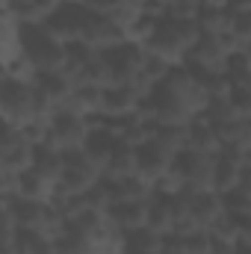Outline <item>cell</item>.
I'll list each match as a JSON object with an SVG mask.
<instances>
[{
  "mask_svg": "<svg viewBox=\"0 0 251 254\" xmlns=\"http://www.w3.org/2000/svg\"><path fill=\"white\" fill-rule=\"evenodd\" d=\"M21 51L39 74L63 71L68 63V45L51 36L45 24H21Z\"/></svg>",
  "mask_w": 251,
  "mask_h": 254,
  "instance_id": "obj_2",
  "label": "cell"
},
{
  "mask_svg": "<svg viewBox=\"0 0 251 254\" xmlns=\"http://www.w3.org/2000/svg\"><path fill=\"white\" fill-rule=\"evenodd\" d=\"M80 42L92 45L95 51H113V48H119V45L127 42V30L113 18V15L89 12V18H86V24H83Z\"/></svg>",
  "mask_w": 251,
  "mask_h": 254,
  "instance_id": "obj_8",
  "label": "cell"
},
{
  "mask_svg": "<svg viewBox=\"0 0 251 254\" xmlns=\"http://www.w3.org/2000/svg\"><path fill=\"white\" fill-rule=\"evenodd\" d=\"M151 201V198H148ZM148 201H116L110 210H107V216H110V222L119 228V231H136V228H145L148 225Z\"/></svg>",
  "mask_w": 251,
  "mask_h": 254,
  "instance_id": "obj_15",
  "label": "cell"
},
{
  "mask_svg": "<svg viewBox=\"0 0 251 254\" xmlns=\"http://www.w3.org/2000/svg\"><path fill=\"white\" fill-rule=\"evenodd\" d=\"M201 116H204V119H207L210 125H222V122L240 119V116L234 113V104H231V98H210Z\"/></svg>",
  "mask_w": 251,
  "mask_h": 254,
  "instance_id": "obj_26",
  "label": "cell"
},
{
  "mask_svg": "<svg viewBox=\"0 0 251 254\" xmlns=\"http://www.w3.org/2000/svg\"><path fill=\"white\" fill-rule=\"evenodd\" d=\"M163 243H166V237L157 234V231L148 228V225H145V228H136V231H130V234H125V249H130V252L160 254Z\"/></svg>",
  "mask_w": 251,
  "mask_h": 254,
  "instance_id": "obj_22",
  "label": "cell"
},
{
  "mask_svg": "<svg viewBox=\"0 0 251 254\" xmlns=\"http://www.w3.org/2000/svg\"><path fill=\"white\" fill-rule=\"evenodd\" d=\"M201 9H204V0H169V6H166V18L195 21Z\"/></svg>",
  "mask_w": 251,
  "mask_h": 254,
  "instance_id": "obj_28",
  "label": "cell"
},
{
  "mask_svg": "<svg viewBox=\"0 0 251 254\" xmlns=\"http://www.w3.org/2000/svg\"><path fill=\"white\" fill-rule=\"evenodd\" d=\"M104 86H92V83H77L74 86V92H71V98L65 101V110H71V113H80V116H98V113H104ZM63 110V107H60Z\"/></svg>",
  "mask_w": 251,
  "mask_h": 254,
  "instance_id": "obj_16",
  "label": "cell"
},
{
  "mask_svg": "<svg viewBox=\"0 0 251 254\" xmlns=\"http://www.w3.org/2000/svg\"><path fill=\"white\" fill-rule=\"evenodd\" d=\"M175 222H178V216H175V201H172V198H163V195H154V198L148 201V228H154L157 234L169 237V234L175 231Z\"/></svg>",
  "mask_w": 251,
  "mask_h": 254,
  "instance_id": "obj_20",
  "label": "cell"
},
{
  "mask_svg": "<svg viewBox=\"0 0 251 254\" xmlns=\"http://www.w3.org/2000/svg\"><path fill=\"white\" fill-rule=\"evenodd\" d=\"M160 254H187V246H184V240L178 234H169L166 243H163V249H160Z\"/></svg>",
  "mask_w": 251,
  "mask_h": 254,
  "instance_id": "obj_32",
  "label": "cell"
},
{
  "mask_svg": "<svg viewBox=\"0 0 251 254\" xmlns=\"http://www.w3.org/2000/svg\"><path fill=\"white\" fill-rule=\"evenodd\" d=\"M157 24H160V18H154V15H148V12H139V15L133 18V24L127 27V42L148 45L151 36H154V30H157Z\"/></svg>",
  "mask_w": 251,
  "mask_h": 254,
  "instance_id": "obj_24",
  "label": "cell"
},
{
  "mask_svg": "<svg viewBox=\"0 0 251 254\" xmlns=\"http://www.w3.org/2000/svg\"><path fill=\"white\" fill-rule=\"evenodd\" d=\"M122 254H148V252H130V249H125Z\"/></svg>",
  "mask_w": 251,
  "mask_h": 254,
  "instance_id": "obj_36",
  "label": "cell"
},
{
  "mask_svg": "<svg viewBox=\"0 0 251 254\" xmlns=\"http://www.w3.org/2000/svg\"><path fill=\"white\" fill-rule=\"evenodd\" d=\"M86 18H89V9H86L80 0H63V3L57 6V12L45 21V27H48L51 36H57L60 42L74 45V42H80V36H83Z\"/></svg>",
  "mask_w": 251,
  "mask_h": 254,
  "instance_id": "obj_7",
  "label": "cell"
},
{
  "mask_svg": "<svg viewBox=\"0 0 251 254\" xmlns=\"http://www.w3.org/2000/svg\"><path fill=\"white\" fill-rule=\"evenodd\" d=\"M204 6H228V0H204Z\"/></svg>",
  "mask_w": 251,
  "mask_h": 254,
  "instance_id": "obj_35",
  "label": "cell"
},
{
  "mask_svg": "<svg viewBox=\"0 0 251 254\" xmlns=\"http://www.w3.org/2000/svg\"><path fill=\"white\" fill-rule=\"evenodd\" d=\"M201 39V30L195 21H181V18H160L151 42L145 45L148 51L166 57L172 65H184L187 54L198 45Z\"/></svg>",
  "mask_w": 251,
  "mask_h": 254,
  "instance_id": "obj_3",
  "label": "cell"
},
{
  "mask_svg": "<svg viewBox=\"0 0 251 254\" xmlns=\"http://www.w3.org/2000/svg\"><path fill=\"white\" fill-rule=\"evenodd\" d=\"M89 12H98V15H113L125 0H80Z\"/></svg>",
  "mask_w": 251,
  "mask_h": 254,
  "instance_id": "obj_31",
  "label": "cell"
},
{
  "mask_svg": "<svg viewBox=\"0 0 251 254\" xmlns=\"http://www.w3.org/2000/svg\"><path fill=\"white\" fill-rule=\"evenodd\" d=\"M187 130L189 125H160L157 122V142H163L166 148H172L175 154H181L187 148Z\"/></svg>",
  "mask_w": 251,
  "mask_h": 254,
  "instance_id": "obj_25",
  "label": "cell"
},
{
  "mask_svg": "<svg viewBox=\"0 0 251 254\" xmlns=\"http://www.w3.org/2000/svg\"><path fill=\"white\" fill-rule=\"evenodd\" d=\"M231 104H234V113H237L240 119H251V89L234 86V92H231Z\"/></svg>",
  "mask_w": 251,
  "mask_h": 254,
  "instance_id": "obj_30",
  "label": "cell"
},
{
  "mask_svg": "<svg viewBox=\"0 0 251 254\" xmlns=\"http://www.w3.org/2000/svg\"><path fill=\"white\" fill-rule=\"evenodd\" d=\"M201 36H222L231 30V9L228 6H204L195 18Z\"/></svg>",
  "mask_w": 251,
  "mask_h": 254,
  "instance_id": "obj_21",
  "label": "cell"
},
{
  "mask_svg": "<svg viewBox=\"0 0 251 254\" xmlns=\"http://www.w3.org/2000/svg\"><path fill=\"white\" fill-rule=\"evenodd\" d=\"M142 98L145 95L133 83H113L104 92V116L107 119H127V116L136 113V107H139Z\"/></svg>",
  "mask_w": 251,
  "mask_h": 254,
  "instance_id": "obj_12",
  "label": "cell"
},
{
  "mask_svg": "<svg viewBox=\"0 0 251 254\" xmlns=\"http://www.w3.org/2000/svg\"><path fill=\"white\" fill-rule=\"evenodd\" d=\"M125 3H130V6H136V9H148L151 3H160V0H125Z\"/></svg>",
  "mask_w": 251,
  "mask_h": 254,
  "instance_id": "obj_34",
  "label": "cell"
},
{
  "mask_svg": "<svg viewBox=\"0 0 251 254\" xmlns=\"http://www.w3.org/2000/svg\"><path fill=\"white\" fill-rule=\"evenodd\" d=\"M33 83H36L39 95H42L54 110L65 107V101L71 98V92H74V86H77L65 71H48V74H39Z\"/></svg>",
  "mask_w": 251,
  "mask_h": 254,
  "instance_id": "obj_13",
  "label": "cell"
},
{
  "mask_svg": "<svg viewBox=\"0 0 251 254\" xmlns=\"http://www.w3.org/2000/svg\"><path fill=\"white\" fill-rule=\"evenodd\" d=\"M89 119L80 116V113H71V110H57L51 116V133L45 139V145L39 148H54V151H77L86 145L89 139Z\"/></svg>",
  "mask_w": 251,
  "mask_h": 254,
  "instance_id": "obj_4",
  "label": "cell"
},
{
  "mask_svg": "<svg viewBox=\"0 0 251 254\" xmlns=\"http://www.w3.org/2000/svg\"><path fill=\"white\" fill-rule=\"evenodd\" d=\"M210 234L219 237V240H231V243H240V216L234 213H222L213 225H210Z\"/></svg>",
  "mask_w": 251,
  "mask_h": 254,
  "instance_id": "obj_27",
  "label": "cell"
},
{
  "mask_svg": "<svg viewBox=\"0 0 251 254\" xmlns=\"http://www.w3.org/2000/svg\"><path fill=\"white\" fill-rule=\"evenodd\" d=\"M184 151H198V154H219L222 151V139L216 133V127L210 125L204 116H195L189 122L187 130V148Z\"/></svg>",
  "mask_w": 251,
  "mask_h": 254,
  "instance_id": "obj_18",
  "label": "cell"
},
{
  "mask_svg": "<svg viewBox=\"0 0 251 254\" xmlns=\"http://www.w3.org/2000/svg\"><path fill=\"white\" fill-rule=\"evenodd\" d=\"M33 166H36L42 175H48V178L60 181V178H63V169H65V151L36 148V160H33Z\"/></svg>",
  "mask_w": 251,
  "mask_h": 254,
  "instance_id": "obj_23",
  "label": "cell"
},
{
  "mask_svg": "<svg viewBox=\"0 0 251 254\" xmlns=\"http://www.w3.org/2000/svg\"><path fill=\"white\" fill-rule=\"evenodd\" d=\"M175 172L184 178L192 190H213V172H216V154H198V151H181L175 160Z\"/></svg>",
  "mask_w": 251,
  "mask_h": 254,
  "instance_id": "obj_9",
  "label": "cell"
},
{
  "mask_svg": "<svg viewBox=\"0 0 251 254\" xmlns=\"http://www.w3.org/2000/svg\"><path fill=\"white\" fill-rule=\"evenodd\" d=\"M104 54H107L110 68H113V83H133L145 68L148 48L136 45V42H125V45H119L113 51H104Z\"/></svg>",
  "mask_w": 251,
  "mask_h": 254,
  "instance_id": "obj_10",
  "label": "cell"
},
{
  "mask_svg": "<svg viewBox=\"0 0 251 254\" xmlns=\"http://www.w3.org/2000/svg\"><path fill=\"white\" fill-rule=\"evenodd\" d=\"M57 184L54 178L42 175L36 166H30L27 172L18 175V198H27V201H51L54 192H57Z\"/></svg>",
  "mask_w": 251,
  "mask_h": 254,
  "instance_id": "obj_17",
  "label": "cell"
},
{
  "mask_svg": "<svg viewBox=\"0 0 251 254\" xmlns=\"http://www.w3.org/2000/svg\"><path fill=\"white\" fill-rule=\"evenodd\" d=\"M36 160V145L21 133V127L3 125L0 136V172H27Z\"/></svg>",
  "mask_w": 251,
  "mask_h": 254,
  "instance_id": "obj_6",
  "label": "cell"
},
{
  "mask_svg": "<svg viewBox=\"0 0 251 254\" xmlns=\"http://www.w3.org/2000/svg\"><path fill=\"white\" fill-rule=\"evenodd\" d=\"M225 198V210L228 213H234V216H251V195H246V192H240V190H234V192H228V195H222Z\"/></svg>",
  "mask_w": 251,
  "mask_h": 254,
  "instance_id": "obj_29",
  "label": "cell"
},
{
  "mask_svg": "<svg viewBox=\"0 0 251 254\" xmlns=\"http://www.w3.org/2000/svg\"><path fill=\"white\" fill-rule=\"evenodd\" d=\"M101 178H104V169L83 148H77V151H65V169L57 187L74 195H86Z\"/></svg>",
  "mask_w": 251,
  "mask_h": 254,
  "instance_id": "obj_5",
  "label": "cell"
},
{
  "mask_svg": "<svg viewBox=\"0 0 251 254\" xmlns=\"http://www.w3.org/2000/svg\"><path fill=\"white\" fill-rule=\"evenodd\" d=\"M0 113H3V125L24 127L33 119H51L57 110L39 95L36 83H21L12 77H3L0 83Z\"/></svg>",
  "mask_w": 251,
  "mask_h": 254,
  "instance_id": "obj_1",
  "label": "cell"
},
{
  "mask_svg": "<svg viewBox=\"0 0 251 254\" xmlns=\"http://www.w3.org/2000/svg\"><path fill=\"white\" fill-rule=\"evenodd\" d=\"M240 246L251 252V216H243L240 219Z\"/></svg>",
  "mask_w": 251,
  "mask_h": 254,
  "instance_id": "obj_33",
  "label": "cell"
},
{
  "mask_svg": "<svg viewBox=\"0 0 251 254\" xmlns=\"http://www.w3.org/2000/svg\"><path fill=\"white\" fill-rule=\"evenodd\" d=\"M225 213V198L216 190H204L192 195V207H189V216L192 222L201 228V231H210V225Z\"/></svg>",
  "mask_w": 251,
  "mask_h": 254,
  "instance_id": "obj_14",
  "label": "cell"
},
{
  "mask_svg": "<svg viewBox=\"0 0 251 254\" xmlns=\"http://www.w3.org/2000/svg\"><path fill=\"white\" fill-rule=\"evenodd\" d=\"M139 172V148L127 145V142H119L107 169H104V178H113V181H122V178H130Z\"/></svg>",
  "mask_w": 251,
  "mask_h": 254,
  "instance_id": "obj_19",
  "label": "cell"
},
{
  "mask_svg": "<svg viewBox=\"0 0 251 254\" xmlns=\"http://www.w3.org/2000/svg\"><path fill=\"white\" fill-rule=\"evenodd\" d=\"M175 160H178V154L172 148H166L163 142L151 139L148 145L139 148V175H145L154 184V181H160L163 175H169L175 169Z\"/></svg>",
  "mask_w": 251,
  "mask_h": 254,
  "instance_id": "obj_11",
  "label": "cell"
}]
</instances>
